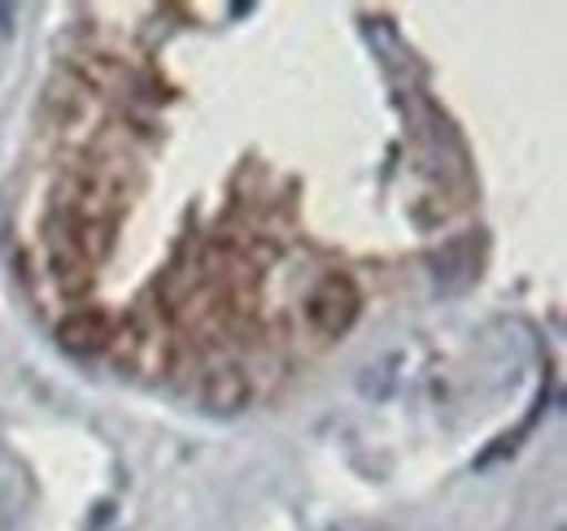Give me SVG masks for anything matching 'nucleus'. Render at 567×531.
I'll use <instances>...</instances> for the list:
<instances>
[{"label": "nucleus", "instance_id": "1", "mask_svg": "<svg viewBox=\"0 0 567 531\" xmlns=\"http://www.w3.org/2000/svg\"><path fill=\"white\" fill-rule=\"evenodd\" d=\"M358 314H362V292L350 274H323L306 296L310 327L328 340H341L358 323Z\"/></svg>", "mask_w": 567, "mask_h": 531}, {"label": "nucleus", "instance_id": "2", "mask_svg": "<svg viewBox=\"0 0 567 531\" xmlns=\"http://www.w3.org/2000/svg\"><path fill=\"white\" fill-rule=\"evenodd\" d=\"M485 266V236L481 231H463L454 240H445L432 253V288L436 296H463Z\"/></svg>", "mask_w": 567, "mask_h": 531}, {"label": "nucleus", "instance_id": "3", "mask_svg": "<svg viewBox=\"0 0 567 531\" xmlns=\"http://www.w3.org/2000/svg\"><path fill=\"white\" fill-rule=\"evenodd\" d=\"M53 335H58V344H62L66 353L87 357V353H101V348L110 344L114 327H110V319H105L101 310H74V314H66V319L58 323Z\"/></svg>", "mask_w": 567, "mask_h": 531}, {"label": "nucleus", "instance_id": "4", "mask_svg": "<svg viewBox=\"0 0 567 531\" xmlns=\"http://www.w3.org/2000/svg\"><path fill=\"white\" fill-rule=\"evenodd\" d=\"M249 405V379L236 366H218L202 384V409L214 418H236Z\"/></svg>", "mask_w": 567, "mask_h": 531}, {"label": "nucleus", "instance_id": "5", "mask_svg": "<svg viewBox=\"0 0 567 531\" xmlns=\"http://www.w3.org/2000/svg\"><path fill=\"white\" fill-rule=\"evenodd\" d=\"M114 519V506L105 501V506H96V519H92V528H101V523H110Z\"/></svg>", "mask_w": 567, "mask_h": 531}, {"label": "nucleus", "instance_id": "6", "mask_svg": "<svg viewBox=\"0 0 567 531\" xmlns=\"http://www.w3.org/2000/svg\"><path fill=\"white\" fill-rule=\"evenodd\" d=\"M9 18H13V9H9V4H0V27H9Z\"/></svg>", "mask_w": 567, "mask_h": 531}]
</instances>
